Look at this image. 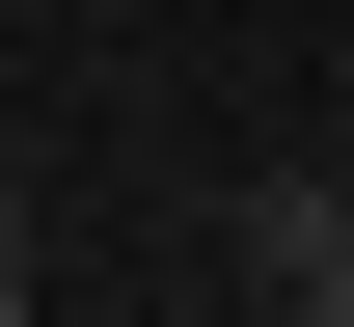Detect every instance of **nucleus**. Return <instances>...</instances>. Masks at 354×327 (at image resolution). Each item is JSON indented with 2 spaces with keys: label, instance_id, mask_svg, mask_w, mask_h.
<instances>
[{
  "label": "nucleus",
  "instance_id": "nucleus-1",
  "mask_svg": "<svg viewBox=\"0 0 354 327\" xmlns=\"http://www.w3.org/2000/svg\"><path fill=\"white\" fill-rule=\"evenodd\" d=\"M245 300L354 327V164H272V191H245Z\"/></svg>",
  "mask_w": 354,
  "mask_h": 327
},
{
  "label": "nucleus",
  "instance_id": "nucleus-2",
  "mask_svg": "<svg viewBox=\"0 0 354 327\" xmlns=\"http://www.w3.org/2000/svg\"><path fill=\"white\" fill-rule=\"evenodd\" d=\"M0 300H28V245H0Z\"/></svg>",
  "mask_w": 354,
  "mask_h": 327
},
{
  "label": "nucleus",
  "instance_id": "nucleus-3",
  "mask_svg": "<svg viewBox=\"0 0 354 327\" xmlns=\"http://www.w3.org/2000/svg\"><path fill=\"white\" fill-rule=\"evenodd\" d=\"M327 82H354V28H327Z\"/></svg>",
  "mask_w": 354,
  "mask_h": 327
}]
</instances>
